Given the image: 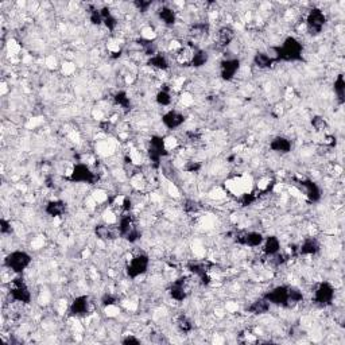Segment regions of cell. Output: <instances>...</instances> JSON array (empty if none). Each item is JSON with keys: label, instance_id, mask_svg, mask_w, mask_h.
<instances>
[{"label": "cell", "instance_id": "obj_41", "mask_svg": "<svg viewBox=\"0 0 345 345\" xmlns=\"http://www.w3.org/2000/svg\"><path fill=\"white\" fill-rule=\"evenodd\" d=\"M0 232L2 235H11L12 234V224L6 219L0 220Z\"/></svg>", "mask_w": 345, "mask_h": 345}, {"label": "cell", "instance_id": "obj_1", "mask_svg": "<svg viewBox=\"0 0 345 345\" xmlns=\"http://www.w3.org/2000/svg\"><path fill=\"white\" fill-rule=\"evenodd\" d=\"M272 57L276 62H296L302 60L303 46L296 37H288L278 46L272 47Z\"/></svg>", "mask_w": 345, "mask_h": 345}, {"label": "cell", "instance_id": "obj_5", "mask_svg": "<svg viewBox=\"0 0 345 345\" xmlns=\"http://www.w3.org/2000/svg\"><path fill=\"white\" fill-rule=\"evenodd\" d=\"M150 256L147 253H136L127 262L126 274L131 279H136L139 276L145 275L149 271Z\"/></svg>", "mask_w": 345, "mask_h": 345}, {"label": "cell", "instance_id": "obj_21", "mask_svg": "<svg viewBox=\"0 0 345 345\" xmlns=\"http://www.w3.org/2000/svg\"><path fill=\"white\" fill-rule=\"evenodd\" d=\"M95 234H96L97 239L99 240H103V242H111L113 239L119 238V231L118 228H113L111 225H107V224H100L95 228Z\"/></svg>", "mask_w": 345, "mask_h": 345}, {"label": "cell", "instance_id": "obj_43", "mask_svg": "<svg viewBox=\"0 0 345 345\" xmlns=\"http://www.w3.org/2000/svg\"><path fill=\"white\" fill-rule=\"evenodd\" d=\"M199 169H201V163L194 162V161L188 162V165L185 166V170H186L188 172H197Z\"/></svg>", "mask_w": 345, "mask_h": 345}, {"label": "cell", "instance_id": "obj_2", "mask_svg": "<svg viewBox=\"0 0 345 345\" xmlns=\"http://www.w3.org/2000/svg\"><path fill=\"white\" fill-rule=\"evenodd\" d=\"M31 262H33V257H31L30 253L22 251V249H15L4 257L3 265L11 272H14L16 275H20L22 272H24L30 267Z\"/></svg>", "mask_w": 345, "mask_h": 345}, {"label": "cell", "instance_id": "obj_25", "mask_svg": "<svg viewBox=\"0 0 345 345\" xmlns=\"http://www.w3.org/2000/svg\"><path fill=\"white\" fill-rule=\"evenodd\" d=\"M158 18L167 27H172L177 23V12L169 6H163L158 10Z\"/></svg>", "mask_w": 345, "mask_h": 345}, {"label": "cell", "instance_id": "obj_14", "mask_svg": "<svg viewBox=\"0 0 345 345\" xmlns=\"http://www.w3.org/2000/svg\"><path fill=\"white\" fill-rule=\"evenodd\" d=\"M92 310V302L88 296H77L70 302L69 314L72 317H87Z\"/></svg>", "mask_w": 345, "mask_h": 345}, {"label": "cell", "instance_id": "obj_19", "mask_svg": "<svg viewBox=\"0 0 345 345\" xmlns=\"http://www.w3.org/2000/svg\"><path fill=\"white\" fill-rule=\"evenodd\" d=\"M280 248H282V244H280V240L278 236H275V235L265 236V240H263V244H262V251H263L266 256H275V255L280 252Z\"/></svg>", "mask_w": 345, "mask_h": 345}, {"label": "cell", "instance_id": "obj_8", "mask_svg": "<svg viewBox=\"0 0 345 345\" xmlns=\"http://www.w3.org/2000/svg\"><path fill=\"white\" fill-rule=\"evenodd\" d=\"M305 24H306V30L309 34L313 37L320 35L326 24L325 12L322 11L321 8H311L310 11L307 12Z\"/></svg>", "mask_w": 345, "mask_h": 345}, {"label": "cell", "instance_id": "obj_39", "mask_svg": "<svg viewBox=\"0 0 345 345\" xmlns=\"http://www.w3.org/2000/svg\"><path fill=\"white\" fill-rule=\"evenodd\" d=\"M116 303H118V298L116 296L111 294V293H105L103 297H101V305L104 307H112L115 306Z\"/></svg>", "mask_w": 345, "mask_h": 345}, {"label": "cell", "instance_id": "obj_30", "mask_svg": "<svg viewBox=\"0 0 345 345\" xmlns=\"http://www.w3.org/2000/svg\"><path fill=\"white\" fill-rule=\"evenodd\" d=\"M333 91L334 95L337 97V101L340 104H344L345 101V80H344V74H338L336 77V80H334L333 84Z\"/></svg>", "mask_w": 345, "mask_h": 345}, {"label": "cell", "instance_id": "obj_23", "mask_svg": "<svg viewBox=\"0 0 345 345\" xmlns=\"http://www.w3.org/2000/svg\"><path fill=\"white\" fill-rule=\"evenodd\" d=\"M45 213L50 217H61L66 213V204L62 199H51L45 207Z\"/></svg>", "mask_w": 345, "mask_h": 345}, {"label": "cell", "instance_id": "obj_24", "mask_svg": "<svg viewBox=\"0 0 345 345\" xmlns=\"http://www.w3.org/2000/svg\"><path fill=\"white\" fill-rule=\"evenodd\" d=\"M147 65L155 70L165 72V70H169L170 62L169 60H167V57H166V54L158 51L157 54H154V55L149 57V60H147Z\"/></svg>", "mask_w": 345, "mask_h": 345}, {"label": "cell", "instance_id": "obj_26", "mask_svg": "<svg viewBox=\"0 0 345 345\" xmlns=\"http://www.w3.org/2000/svg\"><path fill=\"white\" fill-rule=\"evenodd\" d=\"M270 307H271V305L269 303V301L262 297V298L253 301V302L247 307V311H248L249 314L262 315L266 314V313H269Z\"/></svg>", "mask_w": 345, "mask_h": 345}, {"label": "cell", "instance_id": "obj_6", "mask_svg": "<svg viewBox=\"0 0 345 345\" xmlns=\"http://www.w3.org/2000/svg\"><path fill=\"white\" fill-rule=\"evenodd\" d=\"M68 178H69L70 182H74V184L93 185L99 181V176H97L96 172L93 171L88 165L81 163V162L76 163V165L70 169L69 177H68Z\"/></svg>", "mask_w": 345, "mask_h": 345}, {"label": "cell", "instance_id": "obj_28", "mask_svg": "<svg viewBox=\"0 0 345 345\" xmlns=\"http://www.w3.org/2000/svg\"><path fill=\"white\" fill-rule=\"evenodd\" d=\"M208 61H209V53H208L207 50L196 47L194 54H193L192 62H190V66H193V68H201V66L207 65Z\"/></svg>", "mask_w": 345, "mask_h": 345}, {"label": "cell", "instance_id": "obj_18", "mask_svg": "<svg viewBox=\"0 0 345 345\" xmlns=\"http://www.w3.org/2000/svg\"><path fill=\"white\" fill-rule=\"evenodd\" d=\"M269 147L271 151H274V153L289 154L292 153L293 143L290 139L283 136V135H278V136H274V138L270 140Z\"/></svg>", "mask_w": 345, "mask_h": 345}, {"label": "cell", "instance_id": "obj_15", "mask_svg": "<svg viewBox=\"0 0 345 345\" xmlns=\"http://www.w3.org/2000/svg\"><path fill=\"white\" fill-rule=\"evenodd\" d=\"M240 69L239 58H225L220 62V77L224 81H232Z\"/></svg>", "mask_w": 345, "mask_h": 345}, {"label": "cell", "instance_id": "obj_13", "mask_svg": "<svg viewBox=\"0 0 345 345\" xmlns=\"http://www.w3.org/2000/svg\"><path fill=\"white\" fill-rule=\"evenodd\" d=\"M189 293H190V286H189V279L188 278H178L177 280H174L169 288V296L171 297V299L177 301V302H184L185 299L189 297Z\"/></svg>", "mask_w": 345, "mask_h": 345}, {"label": "cell", "instance_id": "obj_7", "mask_svg": "<svg viewBox=\"0 0 345 345\" xmlns=\"http://www.w3.org/2000/svg\"><path fill=\"white\" fill-rule=\"evenodd\" d=\"M8 293H10V298L14 302L22 303V305H28L33 298L30 289L22 276H16L10 282V292Z\"/></svg>", "mask_w": 345, "mask_h": 345}, {"label": "cell", "instance_id": "obj_37", "mask_svg": "<svg viewBox=\"0 0 345 345\" xmlns=\"http://www.w3.org/2000/svg\"><path fill=\"white\" fill-rule=\"evenodd\" d=\"M184 209L186 213L193 215V213H197V212L201 211V205L197 201H194V199H188V201H185Z\"/></svg>", "mask_w": 345, "mask_h": 345}, {"label": "cell", "instance_id": "obj_20", "mask_svg": "<svg viewBox=\"0 0 345 345\" xmlns=\"http://www.w3.org/2000/svg\"><path fill=\"white\" fill-rule=\"evenodd\" d=\"M321 251V244L315 238H305L298 246V253L303 256L317 255Z\"/></svg>", "mask_w": 345, "mask_h": 345}, {"label": "cell", "instance_id": "obj_29", "mask_svg": "<svg viewBox=\"0 0 345 345\" xmlns=\"http://www.w3.org/2000/svg\"><path fill=\"white\" fill-rule=\"evenodd\" d=\"M100 12H101V16H103V24L107 27L109 31H115L116 27H118V19H116L113 14L111 12V10L108 7L100 8Z\"/></svg>", "mask_w": 345, "mask_h": 345}, {"label": "cell", "instance_id": "obj_31", "mask_svg": "<svg viewBox=\"0 0 345 345\" xmlns=\"http://www.w3.org/2000/svg\"><path fill=\"white\" fill-rule=\"evenodd\" d=\"M113 103L118 107H120V109H123L126 112H128L131 109V99L124 91H119V92H116L113 95Z\"/></svg>", "mask_w": 345, "mask_h": 345}, {"label": "cell", "instance_id": "obj_42", "mask_svg": "<svg viewBox=\"0 0 345 345\" xmlns=\"http://www.w3.org/2000/svg\"><path fill=\"white\" fill-rule=\"evenodd\" d=\"M140 338H136L134 336V334H127L126 337L123 338V340H122V344H124V345H138V344H140Z\"/></svg>", "mask_w": 345, "mask_h": 345}, {"label": "cell", "instance_id": "obj_4", "mask_svg": "<svg viewBox=\"0 0 345 345\" xmlns=\"http://www.w3.org/2000/svg\"><path fill=\"white\" fill-rule=\"evenodd\" d=\"M170 151L166 147L165 138H162L159 135H154L149 140V147H147V155H149L150 162L153 163L154 167L161 166L162 158L167 157Z\"/></svg>", "mask_w": 345, "mask_h": 345}, {"label": "cell", "instance_id": "obj_16", "mask_svg": "<svg viewBox=\"0 0 345 345\" xmlns=\"http://www.w3.org/2000/svg\"><path fill=\"white\" fill-rule=\"evenodd\" d=\"M186 116L182 112L177 111V109H170L162 115V124L167 128V130H177L185 123Z\"/></svg>", "mask_w": 345, "mask_h": 345}, {"label": "cell", "instance_id": "obj_27", "mask_svg": "<svg viewBox=\"0 0 345 345\" xmlns=\"http://www.w3.org/2000/svg\"><path fill=\"white\" fill-rule=\"evenodd\" d=\"M253 64H255L259 69H270L274 64H276V61L271 54L265 53V51H257V53L253 55Z\"/></svg>", "mask_w": 345, "mask_h": 345}, {"label": "cell", "instance_id": "obj_38", "mask_svg": "<svg viewBox=\"0 0 345 345\" xmlns=\"http://www.w3.org/2000/svg\"><path fill=\"white\" fill-rule=\"evenodd\" d=\"M256 199H257L256 193H243L239 201H240V204H242L243 207H249V205H252Z\"/></svg>", "mask_w": 345, "mask_h": 345}, {"label": "cell", "instance_id": "obj_36", "mask_svg": "<svg viewBox=\"0 0 345 345\" xmlns=\"http://www.w3.org/2000/svg\"><path fill=\"white\" fill-rule=\"evenodd\" d=\"M89 20L93 26H101L103 24V16L100 12V8H91L89 11Z\"/></svg>", "mask_w": 345, "mask_h": 345}, {"label": "cell", "instance_id": "obj_11", "mask_svg": "<svg viewBox=\"0 0 345 345\" xmlns=\"http://www.w3.org/2000/svg\"><path fill=\"white\" fill-rule=\"evenodd\" d=\"M234 240L239 246L249 247V248H257L262 247L265 235L257 231H239L234 236Z\"/></svg>", "mask_w": 345, "mask_h": 345}, {"label": "cell", "instance_id": "obj_9", "mask_svg": "<svg viewBox=\"0 0 345 345\" xmlns=\"http://www.w3.org/2000/svg\"><path fill=\"white\" fill-rule=\"evenodd\" d=\"M263 298L267 299L270 305L290 307V286H288V284L275 286L267 293H265Z\"/></svg>", "mask_w": 345, "mask_h": 345}, {"label": "cell", "instance_id": "obj_34", "mask_svg": "<svg viewBox=\"0 0 345 345\" xmlns=\"http://www.w3.org/2000/svg\"><path fill=\"white\" fill-rule=\"evenodd\" d=\"M208 30H209L208 23H205V22H199V23L192 24L189 33H190V35H192L193 38H201V37H204V35L207 34Z\"/></svg>", "mask_w": 345, "mask_h": 345}, {"label": "cell", "instance_id": "obj_10", "mask_svg": "<svg viewBox=\"0 0 345 345\" xmlns=\"http://www.w3.org/2000/svg\"><path fill=\"white\" fill-rule=\"evenodd\" d=\"M334 297H336V290H334L333 284L324 280V282H320L317 284V288L314 289L313 301H314V303L320 305V306L326 307L330 306L333 303Z\"/></svg>", "mask_w": 345, "mask_h": 345}, {"label": "cell", "instance_id": "obj_12", "mask_svg": "<svg viewBox=\"0 0 345 345\" xmlns=\"http://www.w3.org/2000/svg\"><path fill=\"white\" fill-rule=\"evenodd\" d=\"M211 263L208 261H190L186 265V269L189 270V272L192 275L197 276L201 283L203 284H209L211 283V275H209V271H211Z\"/></svg>", "mask_w": 345, "mask_h": 345}, {"label": "cell", "instance_id": "obj_17", "mask_svg": "<svg viewBox=\"0 0 345 345\" xmlns=\"http://www.w3.org/2000/svg\"><path fill=\"white\" fill-rule=\"evenodd\" d=\"M298 185L302 193L306 196V198L310 201V203H317L321 199V189L317 184H315L314 181L311 180H301L298 181Z\"/></svg>", "mask_w": 345, "mask_h": 345}, {"label": "cell", "instance_id": "obj_22", "mask_svg": "<svg viewBox=\"0 0 345 345\" xmlns=\"http://www.w3.org/2000/svg\"><path fill=\"white\" fill-rule=\"evenodd\" d=\"M235 38H236V31H235L234 27L222 26L217 31V45L219 46H229L231 43L234 42Z\"/></svg>", "mask_w": 345, "mask_h": 345}, {"label": "cell", "instance_id": "obj_32", "mask_svg": "<svg viewBox=\"0 0 345 345\" xmlns=\"http://www.w3.org/2000/svg\"><path fill=\"white\" fill-rule=\"evenodd\" d=\"M176 326H177V329L180 330L181 333H185V334L192 333L193 329H194L192 320L184 314L180 315V317L176 320Z\"/></svg>", "mask_w": 345, "mask_h": 345}, {"label": "cell", "instance_id": "obj_3", "mask_svg": "<svg viewBox=\"0 0 345 345\" xmlns=\"http://www.w3.org/2000/svg\"><path fill=\"white\" fill-rule=\"evenodd\" d=\"M118 231H119L120 238L126 239L128 243H136L140 239V231L136 225L134 216L131 215V212H126L120 216Z\"/></svg>", "mask_w": 345, "mask_h": 345}, {"label": "cell", "instance_id": "obj_35", "mask_svg": "<svg viewBox=\"0 0 345 345\" xmlns=\"http://www.w3.org/2000/svg\"><path fill=\"white\" fill-rule=\"evenodd\" d=\"M311 126L314 128L317 132H322V134H325L328 128H329V124L326 122L322 116H313V119H311Z\"/></svg>", "mask_w": 345, "mask_h": 345}, {"label": "cell", "instance_id": "obj_40", "mask_svg": "<svg viewBox=\"0 0 345 345\" xmlns=\"http://www.w3.org/2000/svg\"><path fill=\"white\" fill-rule=\"evenodd\" d=\"M134 6L139 12H147L150 7L153 6V2H150V0H136V2H134Z\"/></svg>", "mask_w": 345, "mask_h": 345}, {"label": "cell", "instance_id": "obj_33", "mask_svg": "<svg viewBox=\"0 0 345 345\" xmlns=\"http://www.w3.org/2000/svg\"><path fill=\"white\" fill-rule=\"evenodd\" d=\"M155 101H157L158 105H161V107H169V105H171L172 96L171 92H170V89L167 88L159 89L157 92V95H155Z\"/></svg>", "mask_w": 345, "mask_h": 345}]
</instances>
